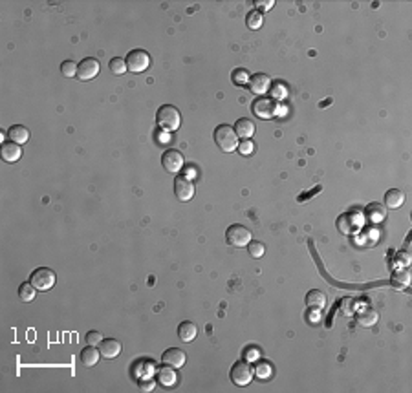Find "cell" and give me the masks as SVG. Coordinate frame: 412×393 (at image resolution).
<instances>
[{
	"label": "cell",
	"mask_w": 412,
	"mask_h": 393,
	"mask_svg": "<svg viewBox=\"0 0 412 393\" xmlns=\"http://www.w3.org/2000/svg\"><path fill=\"white\" fill-rule=\"evenodd\" d=\"M215 143L218 144V149L222 150V152L231 154V152H237L240 141H238L235 128L229 127V125H220L215 130Z\"/></svg>",
	"instance_id": "6da1fadb"
},
{
	"label": "cell",
	"mask_w": 412,
	"mask_h": 393,
	"mask_svg": "<svg viewBox=\"0 0 412 393\" xmlns=\"http://www.w3.org/2000/svg\"><path fill=\"white\" fill-rule=\"evenodd\" d=\"M156 122H158V127L165 132L178 130L181 125V115L172 105H163L162 108L158 110V114H156Z\"/></svg>",
	"instance_id": "7a4b0ae2"
},
{
	"label": "cell",
	"mask_w": 412,
	"mask_h": 393,
	"mask_svg": "<svg viewBox=\"0 0 412 393\" xmlns=\"http://www.w3.org/2000/svg\"><path fill=\"white\" fill-rule=\"evenodd\" d=\"M225 240H227V243L233 245V247H247L253 238H251L249 229L240 225V223H235V225H231V227L227 229V232H225Z\"/></svg>",
	"instance_id": "3957f363"
},
{
	"label": "cell",
	"mask_w": 412,
	"mask_h": 393,
	"mask_svg": "<svg viewBox=\"0 0 412 393\" xmlns=\"http://www.w3.org/2000/svg\"><path fill=\"white\" fill-rule=\"evenodd\" d=\"M255 377V370L251 367V364L247 360H238V362L233 364L231 367V380L233 384L237 386H247L253 380Z\"/></svg>",
	"instance_id": "277c9868"
},
{
	"label": "cell",
	"mask_w": 412,
	"mask_h": 393,
	"mask_svg": "<svg viewBox=\"0 0 412 393\" xmlns=\"http://www.w3.org/2000/svg\"><path fill=\"white\" fill-rule=\"evenodd\" d=\"M30 282L35 285L37 291H48L55 285V273L50 267H39L31 273Z\"/></svg>",
	"instance_id": "5b68a950"
},
{
	"label": "cell",
	"mask_w": 412,
	"mask_h": 393,
	"mask_svg": "<svg viewBox=\"0 0 412 393\" xmlns=\"http://www.w3.org/2000/svg\"><path fill=\"white\" fill-rule=\"evenodd\" d=\"M251 110H253V114L260 119H271L277 115V103L275 99L271 97H266V95H260L253 101V105H251Z\"/></svg>",
	"instance_id": "8992f818"
},
{
	"label": "cell",
	"mask_w": 412,
	"mask_h": 393,
	"mask_svg": "<svg viewBox=\"0 0 412 393\" xmlns=\"http://www.w3.org/2000/svg\"><path fill=\"white\" fill-rule=\"evenodd\" d=\"M150 66V57L145 50H132L127 55V68L132 73H141Z\"/></svg>",
	"instance_id": "52a82bcc"
},
{
	"label": "cell",
	"mask_w": 412,
	"mask_h": 393,
	"mask_svg": "<svg viewBox=\"0 0 412 393\" xmlns=\"http://www.w3.org/2000/svg\"><path fill=\"white\" fill-rule=\"evenodd\" d=\"M162 165L167 172H171V174H178V172L184 168V154L180 150H165L162 156Z\"/></svg>",
	"instance_id": "ba28073f"
},
{
	"label": "cell",
	"mask_w": 412,
	"mask_h": 393,
	"mask_svg": "<svg viewBox=\"0 0 412 393\" xmlns=\"http://www.w3.org/2000/svg\"><path fill=\"white\" fill-rule=\"evenodd\" d=\"M174 194L180 201H189L194 196L193 179H187L185 176H178L174 179Z\"/></svg>",
	"instance_id": "9c48e42d"
},
{
	"label": "cell",
	"mask_w": 412,
	"mask_h": 393,
	"mask_svg": "<svg viewBox=\"0 0 412 393\" xmlns=\"http://www.w3.org/2000/svg\"><path fill=\"white\" fill-rule=\"evenodd\" d=\"M97 73H99V61H97V59L88 57V59H83V61L77 64V77H79L81 81H90V79H94Z\"/></svg>",
	"instance_id": "30bf717a"
},
{
	"label": "cell",
	"mask_w": 412,
	"mask_h": 393,
	"mask_svg": "<svg viewBox=\"0 0 412 393\" xmlns=\"http://www.w3.org/2000/svg\"><path fill=\"white\" fill-rule=\"evenodd\" d=\"M249 90L255 93V95H266L269 92V88H271V79L268 77L266 73H255L251 75L249 79Z\"/></svg>",
	"instance_id": "8fae6325"
},
{
	"label": "cell",
	"mask_w": 412,
	"mask_h": 393,
	"mask_svg": "<svg viewBox=\"0 0 412 393\" xmlns=\"http://www.w3.org/2000/svg\"><path fill=\"white\" fill-rule=\"evenodd\" d=\"M162 360H163V364H167V366L178 370V367H181L185 364L187 355H185V351L178 350V348H169L167 351H163Z\"/></svg>",
	"instance_id": "7c38bea8"
},
{
	"label": "cell",
	"mask_w": 412,
	"mask_h": 393,
	"mask_svg": "<svg viewBox=\"0 0 412 393\" xmlns=\"http://www.w3.org/2000/svg\"><path fill=\"white\" fill-rule=\"evenodd\" d=\"M377 318H379V314L372 307H363L361 311L355 313V320H357L361 328H372V326H376Z\"/></svg>",
	"instance_id": "4fadbf2b"
},
{
	"label": "cell",
	"mask_w": 412,
	"mask_h": 393,
	"mask_svg": "<svg viewBox=\"0 0 412 393\" xmlns=\"http://www.w3.org/2000/svg\"><path fill=\"white\" fill-rule=\"evenodd\" d=\"M99 353L105 358H116L121 353V342L116 340V338H105L99 344Z\"/></svg>",
	"instance_id": "5bb4252c"
},
{
	"label": "cell",
	"mask_w": 412,
	"mask_h": 393,
	"mask_svg": "<svg viewBox=\"0 0 412 393\" xmlns=\"http://www.w3.org/2000/svg\"><path fill=\"white\" fill-rule=\"evenodd\" d=\"M0 154H2V159L8 163H15L20 159L22 156V149L18 143H13V141H8V143L2 144V150H0Z\"/></svg>",
	"instance_id": "9a60e30c"
},
{
	"label": "cell",
	"mask_w": 412,
	"mask_h": 393,
	"mask_svg": "<svg viewBox=\"0 0 412 393\" xmlns=\"http://www.w3.org/2000/svg\"><path fill=\"white\" fill-rule=\"evenodd\" d=\"M233 128H235V132H237V136L242 137V139H249V137H253V134H255V122L247 117L238 119L237 125H235Z\"/></svg>",
	"instance_id": "2e32d148"
},
{
	"label": "cell",
	"mask_w": 412,
	"mask_h": 393,
	"mask_svg": "<svg viewBox=\"0 0 412 393\" xmlns=\"http://www.w3.org/2000/svg\"><path fill=\"white\" fill-rule=\"evenodd\" d=\"M79 357H81V362H83V366L90 367V366H96L97 360H99V357H101V353H99V350H96V346L88 344L86 348L81 351Z\"/></svg>",
	"instance_id": "e0dca14e"
},
{
	"label": "cell",
	"mask_w": 412,
	"mask_h": 393,
	"mask_svg": "<svg viewBox=\"0 0 412 393\" xmlns=\"http://www.w3.org/2000/svg\"><path fill=\"white\" fill-rule=\"evenodd\" d=\"M8 137L13 141V143L24 144L30 139V132H28L26 127H22V125H13V127L8 130Z\"/></svg>",
	"instance_id": "ac0fdd59"
},
{
	"label": "cell",
	"mask_w": 412,
	"mask_h": 393,
	"mask_svg": "<svg viewBox=\"0 0 412 393\" xmlns=\"http://www.w3.org/2000/svg\"><path fill=\"white\" fill-rule=\"evenodd\" d=\"M156 379H158L159 384L163 386H174L176 384V373H174V367L171 366H163L158 370V373H156Z\"/></svg>",
	"instance_id": "d6986e66"
},
{
	"label": "cell",
	"mask_w": 412,
	"mask_h": 393,
	"mask_svg": "<svg viewBox=\"0 0 412 393\" xmlns=\"http://www.w3.org/2000/svg\"><path fill=\"white\" fill-rule=\"evenodd\" d=\"M385 203L388 209H398L405 203V194L398 188H391V190H386L385 194Z\"/></svg>",
	"instance_id": "ffe728a7"
},
{
	"label": "cell",
	"mask_w": 412,
	"mask_h": 393,
	"mask_svg": "<svg viewBox=\"0 0 412 393\" xmlns=\"http://www.w3.org/2000/svg\"><path fill=\"white\" fill-rule=\"evenodd\" d=\"M306 304L308 307H315V309H323L326 306V294L319 289H311L306 294Z\"/></svg>",
	"instance_id": "44dd1931"
},
{
	"label": "cell",
	"mask_w": 412,
	"mask_h": 393,
	"mask_svg": "<svg viewBox=\"0 0 412 393\" xmlns=\"http://www.w3.org/2000/svg\"><path fill=\"white\" fill-rule=\"evenodd\" d=\"M392 285H394L396 289H405L410 285V273L407 271V269H398V271H394V275H392Z\"/></svg>",
	"instance_id": "7402d4cb"
},
{
	"label": "cell",
	"mask_w": 412,
	"mask_h": 393,
	"mask_svg": "<svg viewBox=\"0 0 412 393\" xmlns=\"http://www.w3.org/2000/svg\"><path fill=\"white\" fill-rule=\"evenodd\" d=\"M196 331L198 329L193 322H181L178 326V335H180V338L184 342H193L194 336H196Z\"/></svg>",
	"instance_id": "603a6c76"
},
{
	"label": "cell",
	"mask_w": 412,
	"mask_h": 393,
	"mask_svg": "<svg viewBox=\"0 0 412 393\" xmlns=\"http://www.w3.org/2000/svg\"><path fill=\"white\" fill-rule=\"evenodd\" d=\"M386 210L383 209V205H379V203H370L369 207H367V216H369L370 222H381L383 218H385Z\"/></svg>",
	"instance_id": "cb8c5ba5"
},
{
	"label": "cell",
	"mask_w": 412,
	"mask_h": 393,
	"mask_svg": "<svg viewBox=\"0 0 412 393\" xmlns=\"http://www.w3.org/2000/svg\"><path fill=\"white\" fill-rule=\"evenodd\" d=\"M35 285L31 284V282H26V284H22L20 287H18V298H20L22 302H31L35 300Z\"/></svg>",
	"instance_id": "d4e9b609"
},
{
	"label": "cell",
	"mask_w": 412,
	"mask_h": 393,
	"mask_svg": "<svg viewBox=\"0 0 412 393\" xmlns=\"http://www.w3.org/2000/svg\"><path fill=\"white\" fill-rule=\"evenodd\" d=\"M337 225L341 227V231L342 232H347V234H350L352 231H355V227H357V222H355V218H354V214H345V216H341V218L337 219Z\"/></svg>",
	"instance_id": "484cf974"
},
{
	"label": "cell",
	"mask_w": 412,
	"mask_h": 393,
	"mask_svg": "<svg viewBox=\"0 0 412 393\" xmlns=\"http://www.w3.org/2000/svg\"><path fill=\"white\" fill-rule=\"evenodd\" d=\"M262 22H264V18L260 11H249V13H247L246 24L249 30H260V28H262Z\"/></svg>",
	"instance_id": "4316f807"
},
{
	"label": "cell",
	"mask_w": 412,
	"mask_h": 393,
	"mask_svg": "<svg viewBox=\"0 0 412 393\" xmlns=\"http://www.w3.org/2000/svg\"><path fill=\"white\" fill-rule=\"evenodd\" d=\"M255 375L259 377L260 380H268L271 379L273 375V366L269 362H266V360H262V362H259V366H257V370H255Z\"/></svg>",
	"instance_id": "83f0119b"
},
{
	"label": "cell",
	"mask_w": 412,
	"mask_h": 393,
	"mask_svg": "<svg viewBox=\"0 0 412 393\" xmlns=\"http://www.w3.org/2000/svg\"><path fill=\"white\" fill-rule=\"evenodd\" d=\"M108 68H110V71L114 75H123L125 71L128 70L127 68V61L125 59H121V57H114L112 61L108 62Z\"/></svg>",
	"instance_id": "f1b7e54d"
},
{
	"label": "cell",
	"mask_w": 412,
	"mask_h": 393,
	"mask_svg": "<svg viewBox=\"0 0 412 393\" xmlns=\"http://www.w3.org/2000/svg\"><path fill=\"white\" fill-rule=\"evenodd\" d=\"M247 251H249V256L251 258H262L264 253H266V245L262 243V241H249V245H247Z\"/></svg>",
	"instance_id": "f546056e"
},
{
	"label": "cell",
	"mask_w": 412,
	"mask_h": 393,
	"mask_svg": "<svg viewBox=\"0 0 412 393\" xmlns=\"http://www.w3.org/2000/svg\"><path fill=\"white\" fill-rule=\"evenodd\" d=\"M61 73L68 79L75 77V75H77V64H75L74 61H64L61 64Z\"/></svg>",
	"instance_id": "4dcf8cb0"
},
{
	"label": "cell",
	"mask_w": 412,
	"mask_h": 393,
	"mask_svg": "<svg viewBox=\"0 0 412 393\" xmlns=\"http://www.w3.org/2000/svg\"><path fill=\"white\" fill-rule=\"evenodd\" d=\"M238 152L242 154V156H251V154L255 152V144H253V141L251 139H244V141H240L238 143Z\"/></svg>",
	"instance_id": "1f68e13d"
},
{
	"label": "cell",
	"mask_w": 412,
	"mask_h": 393,
	"mask_svg": "<svg viewBox=\"0 0 412 393\" xmlns=\"http://www.w3.org/2000/svg\"><path fill=\"white\" fill-rule=\"evenodd\" d=\"M231 77H233V83L235 84H247L249 83V75H247L246 70H235Z\"/></svg>",
	"instance_id": "d6a6232c"
},
{
	"label": "cell",
	"mask_w": 412,
	"mask_h": 393,
	"mask_svg": "<svg viewBox=\"0 0 412 393\" xmlns=\"http://www.w3.org/2000/svg\"><path fill=\"white\" fill-rule=\"evenodd\" d=\"M341 311L345 314H354V311H355V300H354V298H342Z\"/></svg>",
	"instance_id": "836d02e7"
},
{
	"label": "cell",
	"mask_w": 412,
	"mask_h": 393,
	"mask_svg": "<svg viewBox=\"0 0 412 393\" xmlns=\"http://www.w3.org/2000/svg\"><path fill=\"white\" fill-rule=\"evenodd\" d=\"M271 95H273V99H284L286 97V86L284 84H281V83H277V84H271Z\"/></svg>",
	"instance_id": "e575fe53"
},
{
	"label": "cell",
	"mask_w": 412,
	"mask_h": 393,
	"mask_svg": "<svg viewBox=\"0 0 412 393\" xmlns=\"http://www.w3.org/2000/svg\"><path fill=\"white\" fill-rule=\"evenodd\" d=\"M103 342V335L99 331H88L86 333V344L90 346H99Z\"/></svg>",
	"instance_id": "d590c367"
},
{
	"label": "cell",
	"mask_w": 412,
	"mask_h": 393,
	"mask_svg": "<svg viewBox=\"0 0 412 393\" xmlns=\"http://www.w3.org/2000/svg\"><path fill=\"white\" fill-rule=\"evenodd\" d=\"M308 322H311V324H317L321 320V313H319V309H315V307H311V309H308Z\"/></svg>",
	"instance_id": "8d00e7d4"
},
{
	"label": "cell",
	"mask_w": 412,
	"mask_h": 393,
	"mask_svg": "<svg viewBox=\"0 0 412 393\" xmlns=\"http://www.w3.org/2000/svg\"><path fill=\"white\" fill-rule=\"evenodd\" d=\"M255 6L268 11V9H271L275 6V0H255Z\"/></svg>",
	"instance_id": "74e56055"
},
{
	"label": "cell",
	"mask_w": 412,
	"mask_h": 393,
	"mask_svg": "<svg viewBox=\"0 0 412 393\" xmlns=\"http://www.w3.org/2000/svg\"><path fill=\"white\" fill-rule=\"evenodd\" d=\"M141 389H143V391H150V389H152V382H141Z\"/></svg>",
	"instance_id": "f35d334b"
},
{
	"label": "cell",
	"mask_w": 412,
	"mask_h": 393,
	"mask_svg": "<svg viewBox=\"0 0 412 393\" xmlns=\"http://www.w3.org/2000/svg\"><path fill=\"white\" fill-rule=\"evenodd\" d=\"M158 137H159V139H158L159 143H169V141H171V139H169V136H167V134H159Z\"/></svg>",
	"instance_id": "ab89813d"
},
{
	"label": "cell",
	"mask_w": 412,
	"mask_h": 393,
	"mask_svg": "<svg viewBox=\"0 0 412 393\" xmlns=\"http://www.w3.org/2000/svg\"><path fill=\"white\" fill-rule=\"evenodd\" d=\"M247 355H249V358H247V360H253L251 357H257V350H253V351L249 350V351H247Z\"/></svg>",
	"instance_id": "60d3db41"
}]
</instances>
